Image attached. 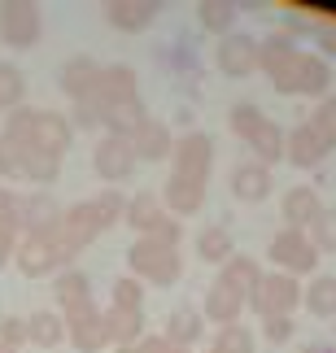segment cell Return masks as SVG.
Returning <instances> with one entry per match:
<instances>
[{
	"mask_svg": "<svg viewBox=\"0 0 336 353\" xmlns=\"http://www.w3.org/2000/svg\"><path fill=\"white\" fill-rule=\"evenodd\" d=\"M258 70L271 74L275 92L284 97H315V101H328V88H332V70L319 52H302L293 44L288 31H275L262 39L258 48Z\"/></svg>",
	"mask_w": 336,
	"mask_h": 353,
	"instance_id": "1",
	"label": "cell"
},
{
	"mask_svg": "<svg viewBox=\"0 0 336 353\" xmlns=\"http://www.w3.org/2000/svg\"><path fill=\"white\" fill-rule=\"evenodd\" d=\"M127 266L140 283H157V288H170V283L184 275L179 249H170V244L153 240V236H136V244H131V253H127Z\"/></svg>",
	"mask_w": 336,
	"mask_h": 353,
	"instance_id": "2",
	"label": "cell"
},
{
	"mask_svg": "<svg viewBox=\"0 0 336 353\" xmlns=\"http://www.w3.org/2000/svg\"><path fill=\"white\" fill-rule=\"evenodd\" d=\"M266 257L275 262V270H284V275H315L319 266V249L310 244V236L306 232H293V227H284V232H275L271 244H266Z\"/></svg>",
	"mask_w": 336,
	"mask_h": 353,
	"instance_id": "3",
	"label": "cell"
},
{
	"mask_svg": "<svg viewBox=\"0 0 336 353\" xmlns=\"http://www.w3.org/2000/svg\"><path fill=\"white\" fill-rule=\"evenodd\" d=\"M249 305L262 319H293V310L302 305V283L293 275H284V270H271V275H262L258 292L249 296Z\"/></svg>",
	"mask_w": 336,
	"mask_h": 353,
	"instance_id": "4",
	"label": "cell"
},
{
	"mask_svg": "<svg viewBox=\"0 0 336 353\" xmlns=\"http://www.w3.org/2000/svg\"><path fill=\"white\" fill-rule=\"evenodd\" d=\"M210 170H214V140L206 131H188L184 140H175L170 174L192 179V183H210Z\"/></svg>",
	"mask_w": 336,
	"mask_h": 353,
	"instance_id": "5",
	"label": "cell"
},
{
	"mask_svg": "<svg viewBox=\"0 0 336 353\" xmlns=\"http://www.w3.org/2000/svg\"><path fill=\"white\" fill-rule=\"evenodd\" d=\"M66 341H70L79 353H101L110 345V336H105V310H97V301H83L75 310H66Z\"/></svg>",
	"mask_w": 336,
	"mask_h": 353,
	"instance_id": "6",
	"label": "cell"
},
{
	"mask_svg": "<svg viewBox=\"0 0 336 353\" xmlns=\"http://www.w3.org/2000/svg\"><path fill=\"white\" fill-rule=\"evenodd\" d=\"M92 166H97V174L105 183H127L131 174H136L140 157H136V148H131V140H123V135H101L97 153H92Z\"/></svg>",
	"mask_w": 336,
	"mask_h": 353,
	"instance_id": "7",
	"label": "cell"
},
{
	"mask_svg": "<svg viewBox=\"0 0 336 353\" xmlns=\"http://www.w3.org/2000/svg\"><path fill=\"white\" fill-rule=\"evenodd\" d=\"M258 48H262V39H253L245 31H232L214 48V65H219L227 79H245V74L258 70Z\"/></svg>",
	"mask_w": 336,
	"mask_h": 353,
	"instance_id": "8",
	"label": "cell"
},
{
	"mask_svg": "<svg viewBox=\"0 0 336 353\" xmlns=\"http://www.w3.org/2000/svg\"><path fill=\"white\" fill-rule=\"evenodd\" d=\"M44 35V13L35 5H0V39L9 48H35Z\"/></svg>",
	"mask_w": 336,
	"mask_h": 353,
	"instance_id": "9",
	"label": "cell"
},
{
	"mask_svg": "<svg viewBox=\"0 0 336 353\" xmlns=\"http://www.w3.org/2000/svg\"><path fill=\"white\" fill-rule=\"evenodd\" d=\"M13 262H18V270L26 279H44V275H57V270H66L57 244H52L48 236H22L18 240V253H13Z\"/></svg>",
	"mask_w": 336,
	"mask_h": 353,
	"instance_id": "10",
	"label": "cell"
},
{
	"mask_svg": "<svg viewBox=\"0 0 336 353\" xmlns=\"http://www.w3.org/2000/svg\"><path fill=\"white\" fill-rule=\"evenodd\" d=\"M70 140H75L70 118H66V114H52V110H35V122H31V148H35V153L66 157Z\"/></svg>",
	"mask_w": 336,
	"mask_h": 353,
	"instance_id": "11",
	"label": "cell"
},
{
	"mask_svg": "<svg viewBox=\"0 0 336 353\" xmlns=\"http://www.w3.org/2000/svg\"><path fill=\"white\" fill-rule=\"evenodd\" d=\"M279 214H284V227H293V232H310L315 219L324 214V201H319V192L310 183H302V188H288L284 192Z\"/></svg>",
	"mask_w": 336,
	"mask_h": 353,
	"instance_id": "12",
	"label": "cell"
},
{
	"mask_svg": "<svg viewBox=\"0 0 336 353\" xmlns=\"http://www.w3.org/2000/svg\"><path fill=\"white\" fill-rule=\"evenodd\" d=\"M105 22L123 35H140L157 22V5H149V0H114V5H105Z\"/></svg>",
	"mask_w": 336,
	"mask_h": 353,
	"instance_id": "13",
	"label": "cell"
},
{
	"mask_svg": "<svg viewBox=\"0 0 336 353\" xmlns=\"http://www.w3.org/2000/svg\"><path fill=\"white\" fill-rule=\"evenodd\" d=\"M101 70H105L101 61H92L88 52H79V57H70L61 65V92L70 101H88L92 92H97V83H101Z\"/></svg>",
	"mask_w": 336,
	"mask_h": 353,
	"instance_id": "14",
	"label": "cell"
},
{
	"mask_svg": "<svg viewBox=\"0 0 336 353\" xmlns=\"http://www.w3.org/2000/svg\"><path fill=\"white\" fill-rule=\"evenodd\" d=\"M61 214L66 210H57V201L48 192H31V196H22V232L26 236H52L61 227Z\"/></svg>",
	"mask_w": 336,
	"mask_h": 353,
	"instance_id": "15",
	"label": "cell"
},
{
	"mask_svg": "<svg viewBox=\"0 0 336 353\" xmlns=\"http://www.w3.org/2000/svg\"><path fill=\"white\" fill-rule=\"evenodd\" d=\"M271 188H275L271 166H262V161H240V166L232 170V192L240 201H249V205L266 201V196H271Z\"/></svg>",
	"mask_w": 336,
	"mask_h": 353,
	"instance_id": "16",
	"label": "cell"
},
{
	"mask_svg": "<svg viewBox=\"0 0 336 353\" xmlns=\"http://www.w3.org/2000/svg\"><path fill=\"white\" fill-rule=\"evenodd\" d=\"M140 88H136V70L131 65H105L101 70V83H97V101L110 110V105H123V101H136Z\"/></svg>",
	"mask_w": 336,
	"mask_h": 353,
	"instance_id": "17",
	"label": "cell"
},
{
	"mask_svg": "<svg viewBox=\"0 0 336 353\" xmlns=\"http://www.w3.org/2000/svg\"><path fill=\"white\" fill-rule=\"evenodd\" d=\"M101 232H105V227L97 219V210H92V201H79V205H70V210L61 214V236L70 240L75 249H88Z\"/></svg>",
	"mask_w": 336,
	"mask_h": 353,
	"instance_id": "18",
	"label": "cell"
},
{
	"mask_svg": "<svg viewBox=\"0 0 336 353\" xmlns=\"http://www.w3.org/2000/svg\"><path fill=\"white\" fill-rule=\"evenodd\" d=\"M131 148H136V157H140V161H166V157L175 153V135H170L166 122L149 118L136 135H131Z\"/></svg>",
	"mask_w": 336,
	"mask_h": 353,
	"instance_id": "19",
	"label": "cell"
},
{
	"mask_svg": "<svg viewBox=\"0 0 336 353\" xmlns=\"http://www.w3.org/2000/svg\"><path fill=\"white\" fill-rule=\"evenodd\" d=\"M245 305H249L245 296H236L232 288H227V283L214 279L210 288H206V310H201V314H206L210 323H219V327H232V323H240Z\"/></svg>",
	"mask_w": 336,
	"mask_h": 353,
	"instance_id": "20",
	"label": "cell"
},
{
	"mask_svg": "<svg viewBox=\"0 0 336 353\" xmlns=\"http://www.w3.org/2000/svg\"><path fill=\"white\" fill-rule=\"evenodd\" d=\"M284 157L293 161V166H302V170H315V166H324L328 148L319 144V135L302 122V127H293V131L284 135Z\"/></svg>",
	"mask_w": 336,
	"mask_h": 353,
	"instance_id": "21",
	"label": "cell"
},
{
	"mask_svg": "<svg viewBox=\"0 0 336 353\" xmlns=\"http://www.w3.org/2000/svg\"><path fill=\"white\" fill-rule=\"evenodd\" d=\"M105 336H110V345L114 349H123V345H140L144 336V310H118L110 305L105 310Z\"/></svg>",
	"mask_w": 336,
	"mask_h": 353,
	"instance_id": "22",
	"label": "cell"
},
{
	"mask_svg": "<svg viewBox=\"0 0 336 353\" xmlns=\"http://www.w3.org/2000/svg\"><path fill=\"white\" fill-rule=\"evenodd\" d=\"M162 336H166L175 349H192L201 336H206V314H201V310H192V305H175Z\"/></svg>",
	"mask_w": 336,
	"mask_h": 353,
	"instance_id": "23",
	"label": "cell"
},
{
	"mask_svg": "<svg viewBox=\"0 0 336 353\" xmlns=\"http://www.w3.org/2000/svg\"><path fill=\"white\" fill-rule=\"evenodd\" d=\"M219 283H227L236 296H249L258 292V283H262V266L253 262V257H245V253H236V257H227V262L219 266Z\"/></svg>",
	"mask_w": 336,
	"mask_h": 353,
	"instance_id": "24",
	"label": "cell"
},
{
	"mask_svg": "<svg viewBox=\"0 0 336 353\" xmlns=\"http://www.w3.org/2000/svg\"><path fill=\"white\" fill-rule=\"evenodd\" d=\"M162 205L170 214H197L201 205H206V183H192V179H179V174H170L166 179V192H162Z\"/></svg>",
	"mask_w": 336,
	"mask_h": 353,
	"instance_id": "25",
	"label": "cell"
},
{
	"mask_svg": "<svg viewBox=\"0 0 336 353\" xmlns=\"http://www.w3.org/2000/svg\"><path fill=\"white\" fill-rule=\"evenodd\" d=\"M162 214H166V205H162V196H153V192H136L127 201V214H123V223L131 227V232H140V236H149L157 223H162Z\"/></svg>",
	"mask_w": 336,
	"mask_h": 353,
	"instance_id": "26",
	"label": "cell"
},
{
	"mask_svg": "<svg viewBox=\"0 0 336 353\" xmlns=\"http://www.w3.org/2000/svg\"><path fill=\"white\" fill-rule=\"evenodd\" d=\"M26 341L39 345V349H57L66 341V319L52 314V310H35V314L26 319Z\"/></svg>",
	"mask_w": 336,
	"mask_h": 353,
	"instance_id": "27",
	"label": "cell"
},
{
	"mask_svg": "<svg viewBox=\"0 0 336 353\" xmlns=\"http://www.w3.org/2000/svg\"><path fill=\"white\" fill-rule=\"evenodd\" d=\"M302 305L315 319H336V275H315L302 288Z\"/></svg>",
	"mask_w": 336,
	"mask_h": 353,
	"instance_id": "28",
	"label": "cell"
},
{
	"mask_svg": "<svg viewBox=\"0 0 336 353\" xmlns=\"http://www.w3.org/2000/svg\"><path fill=\"white\" fill-rule=\"evenodd\" d=\"M249 148H253V161H262V166H275V161H284V127L266 118L262 127L249 135Z\"/></svg>",
	"mask_w": 336,
	"mask_h": 353,
	"instance_id": "29",
	"label": "cell"
},
{
	"mask_svg": "<svg viewBox=\"0 0 336 353\" xmlns=\"http://www.w3.org/2000/svg\"><path fill=\"white\" fill-rule=\"evenodd\" d=\"M52 292H57V305H61V310H75V305L92 301L88 275H83L79 266H66V270H57V279H52Z\"/></svg>",
	"mask_w": 336,
	"mask_h": 353,
	"instance_id": "30",
	"label": "cell"
},
{
	"mask_svg": "<svg viewBox=\"0 0 336 353\" xmlns=\"http://www.w3.org/2000/svg\"><path fill=\"white\" fill-rule=\"evenodd\" d=\"M197 257L210 266H223L227 257H236V244H232V232L227 227H206V232L197 236Z\"/></svg>",
	"mask_w": 336,
	"mask_h": 353,
	"instance_id": "31",
	"label": "cell"
},
{
	"mask_svg": "<svg viewBox=\"0 0 336 353\" xmlns=\"http://www.w3.org/2000/svg\"><path fill=\"white\" fill-rule=\"evenodd\" d=\"M57 174H61V157H48V153H35V148H26L22 179H31L39 192H44L48 183H57Z\"/></svg>",
	"mask_w": 336,
	"mask_h": 353,
	"instance_id": "32",
	"label": "cell"
},
{
	"mask_svg": "<svg viewBox=\"0 0 336 353\" xmlns=\"http://www.w3.org/2000/svg\"><path fill=\"white\" fill-rule=\"evenodd\" d=\"M22 97H26V79L13 61H0V114H13L22 110Z\"/></svg>",
	"mask_w": 336,
	"mask_h": 353,
	"instance_id": "33",
	"label": "cell"
},
{
	"mask_svg": "<svg viewBox=\"0 0 336 353\" xmlns=\"http://www.w3.org/2000/svg\"><path fill=\"white\" fill-rule=\"evenodd\" d=\"M197 13H201V26H206V31H214L219 39L232 35V31H236V18H240L236 5H227V0H206Z\"/></svg>",
	"mask_w": 336,
	"mask_h": 353,
	"instance_id": "34",
	"label": "cell"
},
{
	"mask_svg": "<svg viewBox=\"0 0 336 353\" xmlns=\"http://www.w3.org/2000/svg\"><path fill=\"white\" fill-rule=\"evenodd\" d=\"M306 127H310L315 135H319V144L328 148V153H336V97H328V101H319V110L306 118Z\"/></svg>",
	"mask_w": 336,
	"mask_h": 353,
	"instance_id": "35",
	"label": "cell"
},
{
	"mask_svg": "<svg viewBox=\"0 0 336 353\" xmlns=\"http://www.w3.org/2000/svg\"><path fill=\"white\" fill-rule=\"evenodd\" d=\"M206 353H253V332L240 327V323H232V327H219V336H214V345Z\"/></svg>",
	"mask_w": 336,
	"mask_h": 353,
	"instance_id": "36",
	"label": "cell"
},
{
	"mask_svg": "<svg viewBox=\"0 0 336 353\" xmlns=\"http://www.w3.org/2000/svg\"><path fill=\"white\" fill-rule=\"evenodd\" d=\"M227 122H232V131H236L240 140L249 144V135H253V131H258L262 122H266V114H262L253 101H236V105H232V114H227Z\"/></svg>",
	"mask_w": 336,
	"mask_h": 353,
	"instance_id": "37",
	"label": "cell"
},
{
	"mask_svg": "<svg viewBox=\"0 0 336 353\" xmlns=\"http://www.w3.org/2000/svg\"><path fill=\"white\" fill-rule=\"evenodd\" d=\"M92 210H97L101 227H114V223H123V214H127V196L118 192V188H105L101 196H92Z\"/></svg>",
	"mask_w": 336,
	"mask_h": 353,
	"instance_id": "38",
	"label": "cell"
},
{
	"mask_svg": "<svg viewBox=\"0 0 336 353\" xmlns=\"http://www.w3.org/2000/svg\"><path fill=\"white\" fill-rule=\"evenodd\" d=\"M22 161H26V148L0 131V179H22Z\"/></svg>",
	"mask_w": 336,
	"mask_h": 353,
	"instance_id": "39",
	"label": "cell"
},
{
	"mask_svg": "<svg viewBox=\"0 0 336 353\" xmlns=\"http://www.w3.org/2000/svg\"><path fill=\"white\" fill-rule=\"evenodd\" d=\"M306 236H310V244L319 249V257H324V253H336V210H324V214H319L315 227H310Z\"/></svg>",
	"mask_w": 336,
	"mask_h": 353,
	"instance_id": "40",
	"label": "cell"
},
{
	"mask_svg": "<svg viewBox=\"0 0 336 353\" xmlns=\"http://www.w3.org/2000/svg\"><path fill=\"white\" fill-rule=\"evenodd\" d=\"M118 310H144V283L136 275H123V279H114V301Z\"/></svg>",
	"mask_w": 336,
	"mask_h": 353,
	"instance_id": "41",
	"label": "cell"
},
{
	"mask_svg": "<svg viewBox=\"0 0 336 353\" xmlns=\"http://www.w3.org/2000/svg\"><path fill=\"white\" fill-rule=\"evenodd\" d=\"M0 232H22V196L13 188H0Z\"/></svg>",
	"mask_w": 336,
	"mask_h": 353,
	"instance_id": "42",
	"label": "cell"
},
{
	"mask_svg": "<svg viewBox=\"0 0 336 353\" xmlns=\"http://www.w3.org/2000/svg\"><path fill=\"white\" fill-rule=\"evenodd\" d=\"M18 345H26V319L0 314V349H13V353H18Z\"/></svg>",
	"mask_w": 336,
	"mask_h": 353,
	"instance_id": "43",
	"label": "cell"
},
{
	"mask_svg": "<svg viewBox=\"0 0 336 353\" xmlns=\"http://www.w3.org/2000/svg\"><path fill=\"white\" fill-rule=\"evenodd\" d=\"M153 240H162V244H170V249H179V236H184V223H175V214H162V223L149 232Z\"/></svg>",
	"mask_w": 336,
	"mask_h": 353,
	"instance_id": "44",
	"label": "cell"
},
{
	"mask_svg": "<svg viewBox=\"0 0 336 353\" xmlns=\"http://www.w3.org/2000/svg\"><path fill=\"white\" fill-rule=\"evenodd\" d=\"M262 336L271 345H284L288 336H293V319H262Z\"/></svg>",
	"mask_w": 336,
	"mask_h": 353,
	"instance_id": "45",
	"label": "cell"
},
{
	"mask_svg": "<svg viewBox=\"0 0 336 353\" xmlns=\"http://www.w3.org/2000/svg\"><path fill=\"white\" fill-rule=\"evenodd\" d=\"M315 35H319V48L324 52H336V22H319Z\"/></svg>",
	"mask_w": 336,
	"mask_h": 353,
	"instance_id": "46",
	"label": "cell"
},
{
	"mask_svg": "<svg viewBox=\"0 0 336 353\" xmlns=\"http://www.w3.org/2000/svg\"><path fill=\"white\" fill-rule=\"evenodd\" d=\"M136 353H170V341L166 336H144V341L136 345Z\"/></svg>",
	"mask_w": 336,
	"mask_h": 353,
	"instance_id": "47",
	"label": "cell"
},
{
	"mask_svg": "<svg viewBox=\"0 0 336 353\" xmlns=\"http://www.w3.org/2000/svg\"><path fill=\"white\" fill-rule=\"evenodd\" d=\"M13 253H18V236H13V232H0V266H5Z\"/></svg>",
	"mask_w": 336,
	"mask_h": 353,
	"instance_id": "48",
	"label": "cell"
},
{
	"mask_svg": "<svg viewBox=\"0 0 336 353\" xmlns=\"http://www.w3.org/2000/svg\"><path fill=\"white\" fill-rule=\"evenodd\" d=\"M302 353H324V349H319V345H306V349H302Z\"/></svg>",
	"mask_w": 336,
	"mask_h": 353,
	"instance_id": "49",
	"label": "cell"
},
{
	"mask_svg": "<svg viewBox=\"0 0 336 353\" xmlns=\"http://www.w3.org/2000/svg\"><path fill=\"white\" fill-rule=\"evenodd\" d=\"M114 353H136V345H123V349H114Z\"/></svg>",
	"mask_w": 336,
	"mask_h": 353,
	"instance_id": "50",
	"label": "cell"
},
{
	"mask_svg": "<svg viewBox=\"0 0 336 353\" xmlns=\"http://www.w3.org/2000/svg\"><path fill=\"white\" fill-rule=\"evenodd\" d=\"M170 353H192V349H175V345H170Z\"/></svg>",
	"mask_w": 336,
	"mask_h": 353,
	"instance_id": "51",
	"label": "cell"
},
{
	"mask_svg": "<svg viewBox=\"0 0 336 353\" xmlns=\"http://www.w3.org/2000/svg\"><path fill=\"white\" fill-rule=\"evenodd\" d=\"M0 353H13V349H0Z\"/></svg>",
	"mask_w": 336,
	"mask_h": 353,
	"instance_id": "52",
	"label": "cell"
}]
</instances>
